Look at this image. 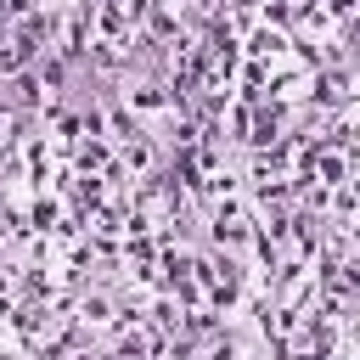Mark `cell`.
Returning <instances> with one entry per match:
<instances>
[{"instance_id": "cell-1", "label": "cell", "mask_w": 360, "mask_h": 360, "mask_svg": "<svg viewBox=\"0 0 360 360\" xmlns=\"http://www.w3.org/2000/svg\"><path fill=\"white\" fill-rule=\"evenodd\" d=\"M248 51H253V56H281V51H287V39H281V34H276V28H259V34H253V45H248Z\"/></svg>"}]
</instances>
